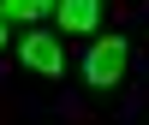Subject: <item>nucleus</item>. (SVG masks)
Wrapping results in <instances>:
<instances>
[{
	"mask_svg": "<svg viewBox=\"0 0 149 125\" xmlns=\"http://www.w3.org/2000/svg\"><path fill=\"white\" fill-rule=\"evenodd\" d=\"M125 36H107V42L90 48V60H84V83L90 90H107V83H119V72H125Z\"/></svg>",
	"mask_w": 149,
	"mask_h": 125,
	"instance_id": "f257e3e1",
	"label": "nucleus"
},
{
	"mask_svg": "<svg viewBox=\"0 0 149 125\" xmlns=\"http://www.w3.org/2000/svg\"><path fill=\"white\" fill-rule=\"evenodd\" d=\"M18 60L30 72H42V78H60V72H66V54H60V42L48 30H30V36H24V42H18Z\"/></svg>",
	"mask_w": 149,
	"mask_h": 125,
	"instance_id": "f03ea898",
	"label": "nucleus"
},
{
	"mask_svg": "<svg viewBox=\"0 0 149 125\" xmlns=\"http://www.w3.org/2000/svg\"><path fill=\"white\" fill-rule=\"evenodd\" d=\"M102 18V0H60V24L66 30H95Z\"/></svg>",
	"mask_w": 149,
	"mask_h": 125,
	"instance_id": "7ed1b4c3",
	"label": "nucleus"
},
{
	"mask_svg": "<svg viewBox=\"0 0 149 125\" xmlns=\"http://www.w3.org/2000/svg\"><path fill=\"white\" fill-rule=\"evenodd\" d=\"M0 12H6L12 24H36V18H54L60 0H0Z\"/></svg>",
	"mask_w": 149,
	"mask_h": 125,
	"instance_id": "20e7f679",
	"label": "nucleus"
},
{
	"mask_svg": "<svg viewBox=\"0 0 149 125\" xmlns=\"http://www.w3.org/2000/svg\"><path fill=\"white\" fill-rule=\"evenodd\" d=\"M0 48H6V12H0Z\"/></svg>",
	"mask_w": 149,
	"mask_h": 125,
	"instance_id": "39448f33",
	"label": "nucleus"
}]
</instances>
